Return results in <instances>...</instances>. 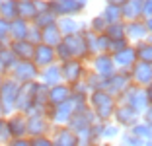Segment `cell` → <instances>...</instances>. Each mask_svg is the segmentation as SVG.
Returning a JSON list of instances; mask_svg holds the SVG:
<instances>
[{
	"mask_svg": "<svg viewBox=\"0 0 152 146\" xmlns=\"http://www.w3.org/2000/svg\"><path fill=\"white\" fill-rule=\"evenodd\" d=\"M119 134H121V128L117 127L115 123H109V121H105V123L102 125V134H99V140H103V142L115 140Z\"/></svg>",
	"mask_w": 152,
	"mask_h": 146,
	"instance_id": "4dcf8cb0",
	"label": "cell"
},
{
	"mask_svg": "<svg viewBox=\"0 0 152 146\" xmlns=\"http://www.w3.org/2000/svg\"><path fill=\"white\" fill-rule=\"evenodd\" d=\"M29 146H53L49 134H43V137H31L29 138Z\"/></svg>",
	"mask_w": 152,
	"mask_h": 146,
	"instance_id": "7bdbcfd3",
	"label": "cell"
},
{
	"mask_svg": "<svg viewBox=\"0 0 152 146\" xmlns=\"http://www.w3.org/2000/svg\"><path fill=\"white\" fill-rule=\"evenodd\" d=\"M0 146H2V144H0Z\"/></svg>",
	"mask_w": 152,
	"mask_h": 146,
	"instance_id": "680465c9",
	"label": "cell"
},
{
	"mask_svg": "<svg viewBox=\"0 0 152 146\" xmlns=\"http://www.w3.org/2000/svg\"><path fill=\"white\" fill-rule=\"evenodd\" d=\"M144 41H148V43L152 45V33H148V37H146V39H144Z\"/></svg>",
	"mask_w": 152,
	"mask_h": 146,
	"instance_id": "f5cc1de1",
	"label": "cell"
},
{
	"mask_svg": "<svg viewBox=\"0 0 152 146\" xmlns=\"http://www.w3.org/2000/svg\"><path fill=\"white\" fill-rule=\"evenodd\" d=\"M6 119V127L12 138H22L27 137V117L22 113H12V115L4 117Z\"/></svg>",
	"mask_w": 152,
	"mask_h": 146,
	"instance_id": "e0dca14e",
	"label": "cell"
},
{
	"mask_svg": "<svg viewBox=\"0 0 152 146\" xmlns=\"http://www.w3.org/2000/svg\"><path fill=\"white\" fill-rule=\"evenodd\" d=\"M27 41H29V43L31 45H39L41 43V29L39 27H35L31 23V26H29V31H27V37H26Z\"/></svg>",
	"mask_w": 152,
	"mask_h": 146,
	"instance_id": "ab89813d",
	"label": "cell"
},
{
	"mask_svg": "<svg viewBox=\"0 0 152 146\" xmlns=\"http://www.w3.org/2000/svg\"><path fill=\"white\" fill-rule=\"evenodd\" d=\"M140 119H142L144 123L148 125V127H152V103H150V105L146 107V111H144L142 115H140Z\"/></svg>",
	"mask_w": 152,
	"mask_h": 146,
	"instance_id": "bcb514c9",
	"label": "cell"
},
{
	"mask_svg": "<svg viewBox=\"0 0 152 146\" xmlns=\"http://www.w3.org/2000/svg\"><path fill=\"white\" fill-rule=\"evenodd\" d=\"M152 18V0H144L142 4V20Z\"/></svg>",
	"mask_w": 152,
	"mask_h": 146,
	"instance_id": "f6af8a7d",
	"label": "cell"
},
{
	"mask_svg": "<svg viewBox=\"0 0 152 146\" xmlns=\"http://www.w3.org/2000/svg\"><path fill=\"white\" fill-rule=\"evenodd\" d=\"M29 26L31 23L23 22V20L16 18L10 22V41H22L27 37V31H29Z\"/></svg>",
	"mask_w": 152,
	"mask_h": 146,
	"instance_id": "4316f807",
	"label": "cell"
},
{
	"mask_svg": "<svg viewBox=\"0 0 152 146\" xmlns=\"http://www.w3.org/2000/svg\"><path fill=\"white\" fill-rule=\"evenodd\" d=\"M134 55H137V61L139 62H146L152 64V45L148 41H140V43H134Z\"/></svg>",
	"mask_w": 152,
	"mask_h": 146,
	"instance_id": "f1b7e54d",
	"label": "cell"
},
{
	"mask_svg": "<svg viewBox=\"0 0 152 146\" xmlns=\"http://www.w3.org/2000/svg\"><path fill=\"white\" fill-rule=\"evenodd\" d=\"M8 47H10V51L14 53V57L18 58V61H31L35 45H31L27 39H22V41H10Z\"/></svg>",
	"mask_w": 152,
	"mask_h": 146,
	"instance_id": "cb8c5ba5",
	"label": "cell"
},
{
	"mask_svg": "<svg viewBox=\"0 0 152 146\" xmlns=\"http://www.w3.org/2000/svg\"><path fill=\"white\" fill-rule=\"evenodd\" d=\"M113 121L119 128H131L133 125H137L140 121V113L133 109V107L125 105V103H117L115 113H113Z\"/></svg>",
	"mask_w": 152,
	"mask_h": 146,
	"instance_id": "30bf717a",
	"label": "cell"
},
{
	"mask_svg": "<svg viewBox=\"0 0 152 146\" xmlns=\"http://www.w3.org/2000/svg\"><path fill=\"white\" fill-rule=\"evenodd\" d=\"M142 22H144V26H146V31L152 33V18H146V20H142Z\"/></svg>",
	"mask_w": 152,
	"mask_h": 146,
	"instance_id": "c3c4849f",
	"label": "cell"
},
{
	"mask_svg": "<svg viewBox=\"0 0 152 146\" xmlns=\"http://www.w3.org/2000/svg\"><path fill=\"white\" fill-rule=\"evenodd\" d=\"M131 82L139 88H146V86L152 84V64H146V62H134L133 68L129 70Z\"/></svg>",
	"mask_w": 152,
	"mask_h": 146,
	"instance_id": "5bb4252c",
	"label": "cell"
},
{
	"mask_svg": "<svg viewBox=\"0 0 152 146\" xmlns=\"http://www.w3.org/2000/svg\"><path fill=\"white\" fill-rule=\"evenodd\" d=\"M61 66V76H63V82L68 86L76 84L84 80L86 74V66H84V61H78V58H70V61H64L58 64Z\"/></svg>",
	"mask_w": 152,
	"mask_h": 146,
	"instance_id": "5b68a950",
	"label": "cell"
},
{
	"mask_svg": "<svg viewBox=\"0 0 152 146\" xmlns=\"http://www.w3.org/2000/svg\"><path fill=\"white\" fill-rule=\"evenodd\" d=\"M6 146H29V137H22V138H12Z\"/></svg>",
	"mask_w": 152,
	"mask_h": 146,
	"instance_id": "ee69618b",
	"label": "cell"
},
{
	"mask_svg": "<svg viewBox=\"0 0 152 146\" xmlns=\"http://www.w3.org/2000/svg\"><path fill=\"white\" fill-rule=\"evenodd\" d=\"M92 72H96L102 78H111L113 74L117 72L115 64H113V58L109 53H98L92 57Z\"/></svg>",
	"mask_w": 152,
	"mask_h": 146,
	"instance_id": "7c38bea8",
	"label": "cell"
},
{
	"mask_svg": "<svg viewBox=\"0 0 152 146\" xmlns=\"http://www.w3.org/2000/svg\"><path fill=\"white\" fill-rule=\"evenodd\" d=\"M57 27H58V31L63 33V37H66V35H74V33H82V31L88 29V26H86L84 22H80V20L76 18V16L58 18V20H57Z\"/></svg>",
	"mask_w": 152,
	"mask_h": 146,
	"instance_id": "d6986e66",
	"label": "cell"
},
{
	"mask_svg": "<svg viewBox=\"0 0 152 146\" xmlns=\"http://www.w3.org/2000/svg\"><path fill=\"white\" fill-rule=\"evenodd\" d=\"M144 146H152V140H146V142H144Z\"/></svg>",
	"mask_w": 152,
	"mask_h": 146,
	"instance_id": "11a10c76",
	"label": "cell"
},
{
	"mask_svg": "<svg viewBox=\"0 0 152 146\" xmlns=\"http://www.w3.org/2000/svg\"><path fill=\"white\" fill-rule=\"evenodd\" d=\"M0 49H2V45H0Z\"/></svg>",
	"mask_w": 152,
	"mask_h": 146,
	"instance_id": "6f0895ef",
	"label": "cell"
},
{
	"mask_svg": "<svg viewBox=\"0 0 152 146\" xmlns=\"http://www.w3.org/2000/svg\"><path fill=\"white\" fill-rule=\"evenodd\" d=\"M105 35L109 37L111 41H117V39H125V22H117V23H109L103 31Z\"/></svg>",
	"mask_w": 152,
	"mask_h": 146,
	"instance_id": "d6a6232c",
	"label": "cell"
},
{
	"mask_svg": "<svg viewBox=\"0 0 152 146\" xmlns=\"http://www.w3.org/2000/svg\"><path fill=\"white\" fill-rule=\"evenodd\" d=\"M6 76H10L12 80H16L18 84L37 82V78H39V68H37L31 61H18Z\"/></svg>",
	"mask_w": 152,
	"mask_h": 146,
	"instance_id": "3957f363",
	"label": "cell"
},
{
	"mask_svg": "<svg viewBox=\"0 0 152 146\" xmlns=\"http://www.w3.org/2000/svg\"><path fill=\"white\" fill-rule=\"evenodd\" d=\"M53 131V125L47 119L45 113H37V115H27V137H43Z\"/></svg>",
	"mask_w": 152,
	"mask_h": 146,
	"instance_id": "4fadbf2b",
	"label": "cell"
},
{
	"mask_svg": "<svg viewBox=\"0 0 152 146\" xmlns=\"http://www.w3.org/2000/svg\"><path fill=\"white\" fill-rule=\"evenodd\" d=\"M63 41V33L58 31L57 23H53V26H47L41 29V43L43 45H49V47H57L58 43Z\"/></svg>",
	"mask_w": 152,
	"mask_h": 146,
	"instance_id": "d4e9b609",
	"label": "cell"
},
{
	"mask_svg": "<svg viewBox=\"0 0 152 146\" xmlns=\"http://www.w3.org/2000/svg\"><path fill=\"white\" fill-rule=\"evenodd\" d=\"M20 84L16 80H12L10 76L4 78V84L0 88V101H2V115L8 117L12 113H16V97H18Z\"/></svg>",
	"mask_w": 152,
	"mask_h": 146,
	"instance_id": "7a4b0ae2",
	"label": "cell"
},
{
	"mask_svg": "<svg viewBox=\"0 0 152 146\" xmlns=\"http://www.w3.org/2000/svg\"><path fill=\"white\" fill-rule=\"evenodd\" d=\"M63 43H64V47L68 49V53H70L72 58H78V61L90 58L88 47H86V41H84V35H82V33H74V35L63 37Z\"/></svg>",
	"mask_w": 152,
	"mask_h": 146,
	"instance_id": "8fae6325",
	"label": "cell"
},
{
	"mask_svg": "<svg viewBox=\"0 0 152 146\" xmlns=\"http://www.w3.org/2000/svg\"><path fill=\"white\" fill-rule=\"evenodd\" d=\"M92 146H113V144H109V142H103V140H98V142H94Z\"/></svg>",
	"mask_w": 152,
	"mask_h": 146,
	"instance_id": "f907efd6",
	"label": "cell"
},
{
	"mask_svg": "<svg viewBox=\"0 0 152 146\" xmlns=\"http://www.w3.org/2000/svg\"><path fill=\"white\" fill-rule=\"evenodd\" d=\"M4 78H6V74H2V72H0V88H2V84H4Z\"/></svg>",
	"mask_w": 152,
	"mask_h": 146,
	"instance_id": "816d5d0a",
	"label": "cell"
},
{
	"mask_svg": "<svg viewBox=\"0 0 152 146\" xmlns=\"http://www.w3.org/2000/svg\"><path fill=\"white\" fill-rule=\"evenodd\" d=\"M142 4L144 0H127L121 6V18L123 22H134V20H142Z\"/></svg>",
	"mask_w": 152,
	"mask_h": 146,
	"instance_id": "603a6c76",
	"label": "cell"
},
{
	"mask_svg": "<svg viewBox=\"0 0 152 146\" xmlns=\"http://www.w3.org/2000/svg\"><path fill=\"white\" fill-rule=\"evenodd\" d=\"M0 18L6 22L18 18V0H0Z\"/></svg>",
	"mask_w": 152,
	"mask_h": 146,
	"instance_id": "83f0119b",
	"label": "cell"
},
{
	"mask_svg": "<svg viewBox=\"0 0 152 146\" xmlns=\"http://www.w3.org/2000/svg\"><path fill=\"white\" fill-rule=\"evenodd\" d=\"M0 117H4V115H2V101H0Z\"/></svg>",
	"mask_w": 152,
	"mask_h": 146,
	"instance_id": "9f6ffc18",
	"label": "cell"
},
{
	"mask_svg": "<svg viewBox=\"0 0 152 146\" xmlns=\"http://www.w3.org/2000/svg\"><path fill=\"white\" fill-rule=\"evenodd\" d=\"M0 62H2V66H4L6 74H8V72L12 70V66L16 64V62H18V58L14 57V53L10 51L8 45H4V47L0 49Z\"/></svg>",
	"mask_w": 152,
	"mask_h": 146,
	"instance_id": "836d02e7",
	"label": "cell"
},
{
	"mask_svg": "<svg viewBox=\"0 0 152 146\" xmlns=\"http://www.w3.org/2000/svg\"><path fill=\"white\" fill-rule=\"evenodd\" d=\"M49 10L57 18H66V16H78L84 12L86 6L78 4L76 0H49Z\"/></svg>",
	"mask_w": 152,
	"mask_h": 146,
	"instance_id": "9c48e42d",
	"label": "cell"
},
{
	"mask_svg": "<svg viewBox=\"0 0 152 146\" xmlns=\"http://www.w3.org/2000/svg\"><path fill=\"white\" fill-rule=\"evenodd\" d=\"M119 140H121V146H144V142H146V140H142V138L134 137L129 128H127L123 134H119Z\"/></svg>",
	"mask_w": 152,
	"mask_h": 146,
	"instance_id": "74e56055",
	"label": "cell"
},
{
	"mask_svg": "<svg viewBox=\"0 0 152 146\" xmlns=\"http://www.w3.org/2000/svg\"><path fill=\"white\" fill-rule=\"evenodd\" d=\"M113 58V64L119 72H129L133 68V64L137 62V55H134V47L133 45H127L125 49H121L117 53L111 55Z\"/></svg>",
	"mask_w": 152,
	"mask_h": 146,
	"instance_id": "2e32d148",
	"label": "cell"
},
{
	"mask_svg": "<svg viewBox=\"0 0 152 146\" xmlns=\"http://www.w3.org/2000/svg\"><path fill=\"white\" fill-rule=\"evenodd\" d=\"M35 88H37V82H27V84H20L18 97H16V113H22V115H26V117H27V113L33 109Z\"/></svg>",
	"mask_w": 152,
	"mask_h": 146,
	"instance_id": "8992f818",
	"label": "cell"
},
{
	"mask_svg": "<svg viewBox=\"0 0 152 146\" xmlns=\"http://www.w3.org/2000/svg\"><path fill=\"white\" fill-rule=\"evenodd\" d=\"M57 16H55L51 10H43V12H39L35 16V20H33V26L35 27H39V29H43V27H47V26H53V23H57Z\"/></svg>",
	"mask_w": 152,
	"mask_h": 146,
	"instance_id": "f546056e",
	"label": "cell"
},
{
	"mask_svg": "<svg viewBox=\"0 0 152 146\" xmlns=\"http://www.w3.org/2000/svg\"><path fill=\"white\" fill-rule=\"evenodd\" d=\"M105 2H107L109 6H117V8H121V6L125 4L127 0H105Z\"/></svg>",
	"mask_w": 152,
	"mask_h": 146,
	"instance_id": "7dc6e473",
	"label": "cell"
},
{
	"mask_svg": "<svg viewBox=\"0 0 152 146\" xmlns=\"http://www.w3.org/2000/svg\"><path fill=\"white\" fill-rule=\"evenodd\" d=\"M117 103L119 101H117L113 96H109L105 90H94V92H90V96H88V107L94 111L96 119L102 121V123L113 119Z\"/></svg>",
	"mask_w": 152,
	"mask_h": 146,
	"instance_id": "6da1fadb",
	"label": "cell"
},
{
	"mask_svg": "<svg viewBox=\"0 0 152 146\" xmlns=\"http://www.w3.org/2000/svg\"><path fill=\"white\" fill-rule=\"evenodd\" d=\"M102 16H103V20L107 22V26H109V23L123 22V18H121V8H117V6H109V4H105V8H103Z\"/></svg>",
	"mask_w": 152,
	"mask_h": 146,
	"instance_id": "d590c367",
	"label": "cell"
},
{
	"mask_svg": "<svg viewBox=\"0 0 152 146\" xmlns=\"http://www.w3.org/2000/svg\"><path fill=\"white\" fill-rule=\"evenodd\" d=\"M144 92H146V97H148V103H152V84L146 86L144 88Z\"/></svg>",
	"mask_w": 152,
	"mask_h": 146,
	"instance_id": "681fc988",
	"label": "cell"
},
{
	"mask_svg": "<svg viewBox=\"0 0 152 146\" xmlns=\"http://www.w3.org/2000/svg\"><path fill=\"white\" fill-rule=\"evenodd\" d=\"M70 97H72L70 86L61 82V84L49 88V92H47V103H49V107H55V105H61V103H66Z\"/></svg>",
	"mask_w": 152,
	"mask_h": 146,
	"instance_id": "ac0fdd59",
	"label": "cell"
},
{
	"mask_svg": "<svg viewBox=\"0 0 152 146\" xmlns=\"http://www.w3.org/2000/svg\"><path fill=\"white\" fill-rule=\"evenodd\" d=\"M119 103H125V105H129V107H133L137 113H140L142 115L144 111H146V107L150 105L148 103V97H146V92H144V88H139V86H131L129 90H127L123 96L117 99Z\"/></svg>",
	"mask_w": 152,
	"mask_h": 146,
	"instance_id": "277c9868",
	"label": "cell"
},
{
	"mask_svg": "<svg viewBox=\"0 0 152 146\" xmlns=\"http://www.w3.org/2000/svg\"><path fill=\"white\" fill-rule=\"evenodd\" d=\"M0 72H2V74H6V70H4V66H2V62H0Z\"/></svg>",
	"mask_w": 152,
	"mask_h": 146,
	"instance_id": "db71d44e",
	"label": "cell"
},
{
	"mask_svg": "<svg viewBox=\"0 0 152 146\" xmlns=\"http://www.w3.org/2000/svg\"><path fill=\"white\" fill-rule=\"evenodd\" d=\"M37 82H41V84L47 86V88L61 84V82H63V76H61V66H58V62H55V64H51V66L41 68Z\"/></svg>",
	"mask_w": 152,
	"mask_h": 146,
	"instance_id": "7402d4cb",
	"label": "cell"
},
{
	"mask_svg": "<svg viewBox=\"0 0 152 146\" xmlns=\"http://www.w3.org/2000/svg\"><path fill=\"white\" fill-rule=\"evenodd\" d=\"M8 43H10V22L0 18V45L4 47Z\"/></svg>",
	"mask_w": 152,
	"mask_h": 146,
	"instance_id": "f35d334b",
	"label": "cell"
},
{
	"mask_svg": "<svg viewBox=\"0 0 152 146\" xmlns=\"http://www.w3.org/2000/svg\"><path fill=\"white\" fill-rule=\"evenodd\" d=\"M37 16V8L33 0H18V18L31 23Z\"/></svg>",
	"mask_w": 152,
	"mask_h": 146,
	"instance_id": "484cf974",
	"label": "cell"
},
{
	"mask_svg": "<svg viewBox=\"0 0 152 146\" xmlns=\"http://www.w3.org/2000/svg\"><path fill=\"white\" fill-rule=\"evenodd\" d=\"M84 82L88 84L90 92H94V90H105V82H107V80L102 78V76H98L96 72H88V70H86Z\"/></svg>",
	"mask_w": 152,
	"mask_h": 146,
	"instance_id": "1f68e13d",
	"label": "cell"
},
{
	"mask_svg": "<svg viewBox=\"0 0 152 146\" xmlns=\"http://www.w3.org/2000/svg\"><path fill=\"white\" fill-rule=\"evenodd\" d=\"M109 47H111V39L105 33L98 35V53H109Z\"/></svg>",
	"mask_w": 152,
	"mask_h": 146,
	"instance_id": "b9f144b4",
	"label": "cell"
},
{
	"mask_svg": "<svg viewBox=\"0 0 152 146\" xmlns=\"http://www.w3.org/2000/svg\"><path fill=\"white\" fill-rule=\"evenodd\" d=\"M105 27H107V22L103 20L102 14H98L96 18H92L90 23H88V31H92V33H96V35H102L103 31H105Z\"/></svg>",
	"mask_w": 152,
	"mask_h": 146,
	"instance_id": "8d00e7d4",
	"label": "cell"
},
{
	"mask_svg": "<svg viewBox=\"0 0 152 146\" xmlns=\"http://www.w3.org/2000/svg\"><path fill=\"white\" fill-rule=\"evenodd\" d=\"M53 146H78V137L68 127H53Z\"/></svg>",
	"mask_w": 152,
	"mask_h": 146,
	"instance_id": "ffe728a7",
	"label": "cell"
},
{
	"mask_svg": "<svg viewBox=\"0 0 152 146\" xmlns=\"http://www.w3.org/2000/svg\"><path fill=\"white\" fill-rule=\"evenodd\" d=\"M131 133L134 134V137L142 138V140H152V127H148L144 121H139L137 125H133V127L129 128Z\"/></svg>",
	"mask_w": 152,
	"mask_h": 146,
	"instance_id": "e575fe53",
	"label": "cell"
},
{
	"mask_svg": "<svg viewBox=\"0 0 152 146\" xmlns=\"http://www.w3.org/2000/svg\"><path fill=\"white\" fill-rule=\"evenodd\" d=\"M31 62L35 64L37 68H45V66H51V64H55L57 62V55H55V49L49 47V45H35V49H33V57H31Z\"/></svg>",
	"mask_w": 152,
	"mask_h": 146,
	"instance_id": "9a60e30c",
	"label": "cell"
},
{
	"mask_svg": "<svg viewBox=\"0 0 152 146\" xmlns=\"http://www.w3.org/2000/svg\"><path fill=\"white\" fill-rule=\"evenodd\" d=\"M125 37L129 39V43H140L148 37L146 26L142 20H134V22H125Z\"/></svg>",
	"mask_w": 152,
	"mask_h": 146,
	"instance_id": "44dd1931",
	"label": "cell"
},
{
	"mask_svg": "<svg viewBox=\"0 0 152 146\" xmlns=\"http://www.w3.org/2000/svg\"><path fill=\"white\" fill-rule=\"evenodd\" d=\"M72 113H74V101L68 99L66 103H61V105H55V107H47L45 115L47 119L51 121V125H57V127H66L68 121H70Z\"/></svg>",
	"mask_w": 152,
	"mask_h": 146,
	"instance_id": "52a82bcc",
	"label": "cell"
},
{
	"mask_svg": "<svg viewBox=\"0 0 152 146\" xmlns=\"http://www.w3.org/2000/svg\"><path fill=\"white\" fill-rule=\"evenodd\" d=\"M131 86H133V82H131L129 72H119L117 70L111 78H107V82H105V92H107L109 96H113L115 99H119Z\"/></svg>",
	"mask_w": 152,
	"mask_h": 146,
	"instance_id": "ba28073f",
	"label": "cell"
},
{
	"mask_svg": "<svg viewBox=\"0 0 152 146\" xmlns=\"http://www.w3.org/2000/svg\"><path fill=\"white\" fill-rule=\"evenodd\" d=\"M10 140H12V137H10L8 127H6V119H4V117H0V144L6 146Z\"/></svg>",
	"mask_w": 152,
	"mask_h": 146,
	"instance_id": "60d3db41",
	"label": "cell"
}]
</instances>
